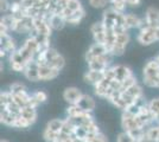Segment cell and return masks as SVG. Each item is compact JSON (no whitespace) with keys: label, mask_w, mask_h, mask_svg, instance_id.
Segmentation results:
<instances>
[{"label":"cell","mask_w":159,"mask_h":142,"mask_svg":"<svg viewBox=\"0 0 159 142\" xmlns=\"http://www.w3.org/2000/svg\"><path fill=\"white\" fill-rule=\"evenodd\" d=\"M38 51H39V43L37 41L36 37L31 34L27 39H25L21 46H19L13 54H11L7 57L10 68L16 72L23 74L27 64L34 61V57Z\"/></svg>","instance_id":"obj_1"},{"label":"cell","mask_w":159,"mask_h":142,"mask_svg":"<svg viewBox=\"0 0 159 142\" xmlns=\"http://www.w3.org/2000/svg\"><path fill=\"white\" fill-rule=\"evenodd\" d=\"M137 41L143 46H150L153 43L159 41V26L152 27L145 25L139 30Z\"/></svg>","instance_id":"obj_2"},{"label":"cell","mask_w":159,"mask_h":142,"mask_svg":"<svg viewBox=\"0 0 159 142\" xmlns=\"http://www.w3.org/2000/svg\"><path fill=\"white\" fill-rule=\"evenodd\" d=\"M0 43H1V47H0V57L1 58L8 57L18 49L17 43L14 41V38H12L10 32L0 31Z\"/></svg>","instance_id":"obj_3"},{"label":"cell","mask_w":159,"mask_h":142,"mask_svg":"<svg viewBox=\"0 0 159 142\" xmlns=\"http://www.w3.org/2000/svg\"><path fill=\"white\" fill-rule=\"evenodd\" d=\"M113 56L111 52H107V54L99 56V57H95L90 62H88V69L89 70H95V71H106L109 67H112V62H113Z\"/></svg>","instance_id":"obj_4"},{"label":"cell","mask_w":159,"mask_h":142,"mask_svg":"<svg viewBox=\"0 0 159 142\" xmlns=\"http://www.w3.org/2000/svg\"><path fill=\"white\" fill-rule=\"evenodd\" d=\"M129 41H131V38H129L128 31L118 33L116 39H115V43H114V45H113V47L111 49L109 52H111L114 57H120V56H122V54H125V51H126V47H127V45H128Z\"/></svg>","instance_id":"obj_5"},{"label":"cell","mask_w":159,"mask_h":142,"mask_svg":"<svg viewBox=\"0 0 159 142\" xmlns=\"http://www.w3.org/2000/svg\"><path fill=\"white\" fill-rule=\"evenodd\" d=\"M32 26H33V33L37 36H44V37H51L52 34V28L49 25L47 19L40 18V17H36L32 18Z\"/></svg>","instance_id":"obj_6"},{"label":"cell","mask_w":159,"mask_h":142,"mask_svg":"<svg viewBox=\"0 0 159 142\" xmlns=\"http://www.w3.org/2000/svg\"><path fill=\"white\" fill-rule=\"evenodd\" d=\"M43 65H50L52 68L62 70V69L64 68V65H66V59H64V57L60 52H57L55 49L50 47V49H48L45 63Z\"/></svg>","instance_id":"obj_7"},{"label":"cell","mask_w":159,"mask_h":142,"mask_svg":"<svg viewBox=\"0 0 159 142\" xmlns=\"http://www.w3.org/2000/svg\"><path fill=\"white\" fill-rule=\"evenodd\" d=\"M90 32L93 36L94 43H99L105 45V41H106V26L102 21H96L92 24L90 26Z\"/></svg>","instance_id":"obj_8"},{"label":"cell","mask_w":159,"mask_h":142,"mask_svg":"<svg viewBox=\"0 0 159 142\" xmlns=\"http://www.w3.org/2000/svg\"><path fill=\"white\" fill-rule=\"evenodd\" d=\"M124 25L129 31L132 28H138V30H140L143 26H145L146 23L144 18H139L135 14L125 13L124 14Z\"/></svg>","instance_id":"obj_9"},{"label":"cell","mask_w":159,"mask_h":142,"mask_svg":"<svg viewBox=\"0 0 159 142\" xmlns=\"http://www.w3.org/2000/svg\"><path fill=\"white\" fill-rule=\"evenodd\" d=\"M82 91L76 87H68L63 90V100L70 105V104H76L82 97Z\"/></svg>","instance_id":"obj_10"},{"label":"cell","mask_w":159,"mask_h":142,"mask_svg":"<svg viewBox=\"0 0 159 142\" xmlns=\"http://www.w3.org/2000/svg\"><path fill=\"white\" fill-rule=\"evenodd\" d=\"M38 72H39V81L45 82V81H52L55 78H57L61 72V70L52 68L50 65H39Z\"/></svg>","instance_id":"obj_11"},{"label":"cell","mask_w":159,"mask_h":142,"mask_svg":"<svg viewBox=\"0 0 159 142\" xmlns=\"http://www.w3.org/2000/svg\"><path fill=\"white\" fill-rule=\"evenodd\" d=\"M107 52H109L108 50L106 49L105 45H102V44H99V43H93L89 49L87 50L86 54H84V59L86 62H90L93 58L95 57H99V56H102V54H107Z\"/></svg>","instance_id":"obj_12"},{"label":"cell","mask_w":159,"mask_h":142,"mask_svg":"<svg viewBox=\"0 0 159 142\" xmlns=\"http://www.w3.org/2000/svg\"><path fill=\"white\" fill-rule=\"evenodd\" d=\"M38 69H39V64L36 61L31 62L30 64H27L26 68L24 69L23 75L24 77L29 80L30 82H39V72H38Z\"/></svg>","instance_id":"obj_13"},{"label":"cell","mask_w":159,"mask_h":142,"mask_svg":"<svg viewBox=\"0 0 159 142\" xmlns=\"http://www.w3.org/2000/svg\"><path fill=\"white\" fill-rule=\"evenodd\" d=\"M144 19H145L146 25H148V26H159V10L154 6L147 7Z\"/></svg>","instance_id":"obj_14"},{"label":"cell","mask_w":159,"mask_h":142,"mask_svg":"<svg viewBox=\"0 0 159 142\" xmlns=\"http://www.w3.org/2000/svg\"><path fill=\"white\" fill-rule=\"evenodd\" d=\"M76 105L80 109L87 111V113H93L95 107H96V103H95V100H94L90 95L83 94L82 97L80 98V101L76 103Z\"/></svg>","instance_id":"obj_15"},{"label":"cell","mask_w":159,"mask_h":142,"mask_svg":"<svg viewBox=\"0 0 159 142\" xmlns=\"http://www.w3.org/2000/svg\"><path fill=\"white\" fill-rule=\"evenodd\" d=\"M105 78V71H95V70H89L84 72L83 75V81L90 84V85H95L98 84L100 81H102Z\"/></svg>","instance_id":"obj_16"},{"label":"cell","mask_w":159,"mask_h":142,"mask_svg":"<svg viewBox=\"0 0 159 142\" xmlns=\"http://www.w3.org/2000/svg\"><path fill=\"white\" fill-rule=\"evenodd\" d=\"M113 68H114L115 80H118V81H120V82L126 81L128 77H131L133 75V71L128 68V67H126V65L116 64V65H113Z\"/></svg>","instance_id":"obj_17"},{"label":"cell","mask_w":159,"mask_h":142,"mask_svg":"<svg viewBox=\"0 0 159 142\" xmlns=\"http://www.w3.org/2000/svg\"><path fill=\"white\" fill-rule=\"evenodd\" d=\"M49 25L51 26L53 31H60V30H63L64 26L66 25V19L61 15V14H51L49 18L47 19Z\"/></svg>","instance_id":"obj_18"},{"label":"cell","mask_w":159,"mask_h":142,"mask_svg":"<svg viewBox=\"0 0 159 142\" xmlns=\"http://www.w3.org/2000/svg\"><path fill=\"white\" fill-rule=\"evenodd\" d=\"M20 116H23L25 120L30 122V124L32 126L34 122L37 121V108L32 107L31 104H29L26 107L21 108L20 111Z\"/></svg>","instance_id":"obj_19"},{"label":"cell","mask_w":159,"mask_h":142,"mask_svg":"<svg viewBox=\"0 0 159 142\" xmlns=\"http://www.w3.org/2000/svg\"><path fill=\"white\" fill-rule=\"evenodd\" d=\"M17 118H18V116L10 113L6 109H1L0 110V121H1L2 124H5L7 127H12L13 128Z\"/></svg>","instance_id":"obj_20"},{"label":"cell","mask_w":159,"mask_h":142,"mask_svg":"<svg viewBox=\"0 0 159 142\" xmlns=\"http://www.w3.org/2000/svg\"><path fill=\"white\" fill-rule=\"evenodd\" d=\"M86 17V10L82 8L76 12H73V14L66 19V24H70V25H79L81 21L83 20V18Z\"/></svg>","instance_id":"obj_21"},{"label":"cell","mask_w":159,"mask_h":142,"mask_svg":"<svg viewBox=\"0 0 159 142\" xmlns=\"http://www.w3.org/2000/svg\"><path fill=\"white\" fill-rule=\"evenodd\" d=\"M63 124H64V118H53V120L48 122L45 127L55 131V133L60 134L62 131V128H63Z\"/></svg>","instance_id":"obj_22"},{"label":"cell","mask_w":159,"mask_h":142,"mask_svg":"<svg viewBox=\"0 0 159 142\" xmlns=\"http://www.w3.org/2000/svg\"><path fill=\"white\" fill-rule=\"evenodd\" d=\"M109 7H112L114 11L119 13L125 14V11L127 8V4L124 0H109Z\"/></svg>","instance_id":"obj_23"},{"label":"cell","mask_w":159,"mask_h":142,"mask_svg":"<svg viewBox=\"0 0 159 142\" xmlns=\"http://www.w3.org/2000/svg\"><path fill=\"white\" fill-rule=\"evenodd\" d=\"M148 108L151 109V111H152L156 123L159 124V97L152 98V100L148 101Z\"/></svg>","instance_id":"obj_24"},{"label":"cell","mask_w":159,"mask_h":142,"mask_svg":"<svg viewBox=\"0 0 159 142\" xmlns=\"http://www.w3.org/2000/svg\"><path fill=\"white\" fill-rule=\"evenodd\" d=\"M83 141L84 142H108V139H107L106 135H105L102 131H99V133H96V134H88Z\"/></svg>","instance_id":"obj_25"},{"label":"cell","mask_w":159,"mask_h":142,"mask_svg":"<svg viewBox=\"0 0 159 142\" xmlns=\"http://www.w3.org/2000/svg\"><path fill=\"white\" fill-rule=\"evenodd\" d=\"M88 4L96 10H106L109 6V0H88Z\"/></svg>","instance_id":"obj_26"},{"label":"cell","mask_w":159,"mask_h":142,"mask_svg":"<svg viewBox=\"0 0 159 142\" xmlns=\"http://www.w3.org/2000/svg\"><path fill=\"white\" fill-rule=\"evenodd\" d=\"M8 90H10L12 94H19V93H23V91H26L27 88H26V85H25L24 83H21V82H13V83L10 85Z\"/></svg>","instance_id":"obj_27"},{"label":"cell","mask_w":159,"mask_h":142,"mask_svg":"<svg viewBox=\"0 0 159 142\" xmlns=\"http://www.w3.org/2000/svg\"><path fill=\"white\" fill-rule=\"evenodd\" d=\"M43 139H44V141L45 142H55L57 140V137H58V134L57 133H55L52 130H50L49 128H44L43 130Z\"/></svg>","instance_id":"obj_28"},{"label":"cell","mask_w":159,"mask_h":142,"mask_svg":"<svg viewBox=\"0 0 159 142\" xmlns=\"http://www.w3.org/2000/svg\"><path fill=\"white\" fill-rule=\"evenodd\" d=\"M32 97H33V100L37 102L39 105L42 104V103L47 102V100H48L47 93H45V91H43V90H36V91H33Z\"/></svg>","instance_id":"obj_29"},{"label":"cell","mask_w":159,"mask_h":142,"mask_svg":"<svg viewBox=\"0 0 159 142\" xmlns=\"http://www.w3.org/2000/svg\"><path fill=\"white\" fill-rule=\"evenodd\" d=\"M116 142H137V140L129 133L122 130L119 135H118V137H116Z\"/></svg>","instance_id":"obj_30"},{"label":"cell","mask_w":159,"mask_h":142,"mask_svg":"<svg viewBox=\"0 0 159 142\" xmlns=\"http://www.w3.org/2000/svg\"><path fill=\"white\" fill-rule=\"evenodd\" d=\"M66 7L71 11V12H76V11H79V10H82V8H84L83 5H82V2L80 1V0H70L69 2H68V5Z\"/></svg>","instance_id":"obj_31"},{"label":"cell","mask_w":159,"mask_h":142,"mask_svg":"<svg viewBox=\"0 0 159 142\" xmlns=\"http://www.w3.org/2000/svg\"><path fill=\"white\" fill-rule=\"evenodd\" d=\"M10 8H11V2L8 0H0V11H1V13H10Z\"/></svg>","instance_id":"obj_32"},{"label":"cell","mask_w":159,"mask_h":142,"mask_svg":"<svg viewBox=\"0 0 159 142\" xmlns=\"http://www.w3.org/2000/svg\"><path fill=\"white\" fill-rule=\"evenodd\" d=\"M126 4L129 7H138L141 5V0H126Z\"/></svg>","instance_id":"obj_33"},{"label":"cell","mask_w":159,"mask_h":142,"mask_svg":"<svg viewBox=\"0 0 159 142\" xmlns=\"http://www.w3.org/2000/svg\"><path fill=\"white\" fill-rule=\"evenodd\" d=\"M137 142H154V141L150 139V136L147 135V133H146V130H145V133H144L143 135L140 136L139 139H138V141H137Z\"/></svg>","instance_id":"obj_34"},{"label":"cell","mask_w":159,"mask_h":142,"mask_svg":"<svg viewBox=\"0 0 159 142\" xmlns=\"http://www.w3.org/2000/svg\"><path fill=\"white\" fill-rule=\"evenodd\" d=\"M0 142H10L8 140H6V139H1V141Z\"/></svg>","instance_id":"obj_35"},{"label":"cell","mask_w":159,"mask_h":142,"mask_svg":"<svg viewBox=\"0 0 159 142\" xmlns=\"http://www.w3.org/2000/svg\"><path fill=\"white\" fill-rule=\"evenodd\" d=\"M124 1H125V2H126V0H124Z\"/></svg>","instance_id":"obj_36"}]
</instances>
